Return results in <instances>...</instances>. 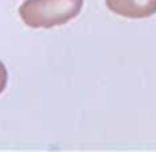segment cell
I'll return each instance as SVG.
<instances>
[{"mask_svg": "<svg viewBox=\"0 0 156 152\" xmlns=\"http://www.w3.org/2000/svg\"><path fill=\"white\" fill-rule=\"evenodd\" d=\"M7 69H5V65L0 62V94L5 90V85H7Z\"/></svg>", "mask_w": 156, "mask_h": 152, "instance_id": "3", "label": "cell"}, {"mask_svg": "<svg viewBox=\"0 0 156 152\" xmlns=\"http://www.w3.org/2000/svg\"><path fill=\"white\" fill-rule=\"evenodd\" d=\"M106 5L126 19H146L156 14V0H106Z\"/></svg>", "mask_w": 156, "mask_h": 152, "instance_id": "2", "label": "cell"}, {"mask_svg": "<svg viewBox=\"0 0 156 152\" xmlns=\"http://www.w3.org/2000/svg\"><path fill=\"white\" fill-rule=\"evenodd\" d=\"M84 0H25L19 8L20 19L32 29L64 25L79 15Z\"/></svg>", "mask_w": 156, "mask_h": 152, "instance_id": "1", "label": "cell"}]
</instances>
